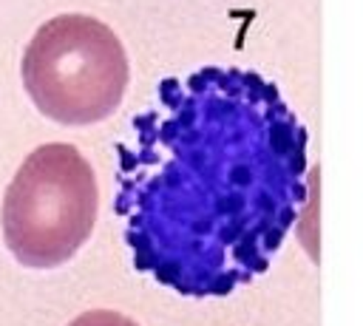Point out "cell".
<instances>
[{
	"label": "cell",
	"mask_w": 363,
	"mask_h": 326,
	"mask_svg": "<svg viewBox=\"0 0 363 326\" xmlns=\"http://www.w3.org/2000/svg\"><path fill=\"white\" fill-rule=\"evenodd\" d=\"M116 154L131 261L188 298L264 275L307 201V128L256 71L204 66L162 80Z\"/></svg>",
	"instance_id": "1"
},
{
	"label": "cell",
	"mask_w": 363,
	"mask_h": 326,
	"mask_svg": "<svg viewBox=\"0 0 363 326\" xmlns=\"http://www.w3.org/2000/svg\"><path fill=\"white\" fill-rule=\"evenodd\" d=\"M123 40L91 15H57L28 40L20 80L35 108L60 125H94L119 108L128 88Z\"/></svg>",
	"instance_id": "2"
},
{
	"label": "cell",
	"mask_w": 363,
	"mask_h": 326,
	"mask_svg": "<svg viewBox=\"0 0 363 326\" xmlns=\"http://www.w3.org/2000/svg\"><path fill=\"white\" fill-rule=\"evenodd\" d=\"M100 188L88 159L69 142L35 147L3 199V242L28 270H54L91 239Z\"/></svg>",
	"instance_id": "3"
},
{
	"label": "cell",
	"mask_w": 363,
	"mask_h": 326,
	"mask_svg": "<svg viewBox=\"0 0 363 326\" xmlns=\"http://www.w3.org/2000/svg\"><path fill=\"white\" fill-rule=\"evenodd\" d=\"M69 326H139V323L123 312H114V309H91V312H82L80 318H74Z\"/></svg>",
	"instance_id": "4"
}]
</instances>
